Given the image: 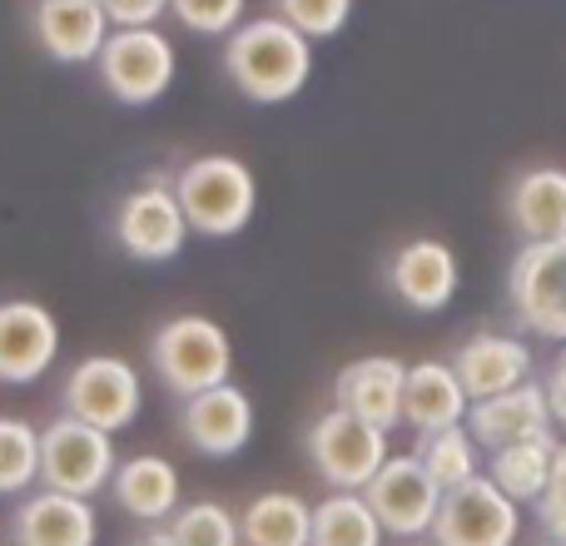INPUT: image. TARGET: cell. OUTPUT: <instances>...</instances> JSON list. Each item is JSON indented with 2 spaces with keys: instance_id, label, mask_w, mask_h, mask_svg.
Masks as SVG:
<instances>
[{
  "instance_id": "6da1fadb",
  "label": "cell",
  "mask_w": 566,
  "mask_h": 546,
  "mask_svg": "<svg viewBox=\"0 0 566 546\" xmlns=\"http://www.w3.org/2000/svg\"><path fill=\"white\" fill-rule=\"evenodd\" d=\"M224 75L254 105H283L313 75V40H303L289 20H244L224 40Z\"/></svg>"
},
{
  "instance_id": "7a4b0ae2",
  "label": "cell",
  "mask_w": 566,
  "mask_h": 546,
  "mask_svg": "<svg viewBox=\"0 0 566 546\" xmlns=\"http://www.w3.org/2000/svg\"><path fill=\"white\" fill-rule=\"evenodd\" d=\"M175 199L185 209L189 234L234 239L259 209V179L234 155H199L175 175Z\"/></svg>"
},
{
  "instance_id": "3957f363",
  "label": "cell",
  "mask_w": 566,
  "mask_h": 546,
  "mask_svg": "<svg viewBox=\"0 0 566 546\" xmlns=\"http://www.w3.org/2000/svg\"><path fill=\"white\" fill-rule=\"evenodd\" d=\"M149 368L165 382V392L189 402L199 392L229 382V372H234V343L205 313H179V318L159 323V333L149 338Z\"/></svg>"
},
{
  "instance_id": "277c9868",
  "label": "cell",
  "mask_w": 566,
  "mask_h": 546,
  "mask_svg": "<svg viewBox=\"0 0 566 546\" xmlns=\"http://www.w3.org/2000/svg\"><path fill=\"white\" fill-rule=\"evenodd\" d=\"M60 408H65V418L115 438V432H125L129 422L139 418V408H145V382H139V372L129 368L125 358L95 353V358H80L75 368H70L65 388H60Z\"/></svg>"
},
{
  "instance_id": "5b68a950",
  "label": "cell",
  "mask_w": 566,
  "mask_h": 546,
  "mask_svg": "<svg viewBox=\"0 0 566 546\" xmlns=\"http://www.w3.org/2000/svg\"><path fill=\"white\" fill-rule=\"evenodd\" d=\"M119 452L115 438L99 428H85L75 418H55L40 432V482L45 492H65V497L90 502L115 482Z\"/></svg>"
},
{
  "instance_id": "8992f818",
  "label": "cell",
  "mask_w": 566,
  "mask_h": 546,
  "mask_svg": "<svg viewBox=\"0 0 566 546\" xmlns=\"http://www.w3.org/2000/svg\"><path fill=\"white\" fill-rule=\"evenodd\" d=\"M303 448H308L313 472H318L333 492H363L373 477H378L382 462L392 458L388 432L368 428V422H358L343 408H328L323 418H313Z\"/></svg>"
},
{
  "instance_id": "52a82bcc",
  "label": "cell",
  "mask_w": 566,
  "mask_h": 546,
  "mask_svg": "<svg viewBox=\"0 0 566 546\" xmlns=\"http://www.w3.org/2000/svg\"><path fill=\"white\" fill-rule=\"evenodd\" d=\"M507 298L527 333L566 343V239L517 249L507 269Z\"/></svg>"
},
{
  "instance_id": "ba28073f",
  "label": "cell",
  "mask_w": 566,
  "mask_h": 546,
  "mask_svg": "<svg viewBox=\"0 0 566 546\" xmlns=\"http://www.w3.org/2000/svg\"><path fill=\"white\" fill-rule=\"evenodd\" d=\"M99 85L119 105H155L175 85V45L165 30H109L105 50L95 60Z\"/></svg>"
},
{
  "instance_id": "9c48e42d",
  "label": "cell",
  "mask_w": 566,
  "mask_h": 546,
  "mask_svg": "<svg viewBox=\"0 0 566 546\" xmlns=\"http://www.w3.org/2000/svg\"><path fill=\"white\" fill-rule=\"evenodd\" d=\"M517 537H522V507L507 492L492 487L488 472L458 492H442L438 522L428 532V542L438 546H517Z\"/></svg>"
},
{
  "instance_id": "30bf717a",
  "label": "cell",
  "mask_w": 566,
  "mask_h": 546,
  "mask_svg": "<svg viewBox=\"0 0 566 546\" xmlns=\"http://www.w3.org/2000/svg\"><path fill=\"white\" fill-rule=\"evenodd\" d=\"M115 239L129 259H139V264H169V259L185 254L189 224H185V209H179V199H175V185L149 179V185L129 189L115 209Z\"/></svg>"
},
{
  "instance_id": "8fae6325",
  "label": "cell",
  "mask_w": 566,
  "mask_h": 546,
  "mask_svg": "<svg viewBox=\"0 0 566 546\" xmlns=\"http://www.w3.org/2000/svg\"><path fill=\"white\" fill-rule=\"evenodd\" d=\"M363 502L373 507L382 537L422 542L432 532V522H438L442 487L428 477V472H422L418 458H388L378 468V477L363 487Z\"/></svg>"
},
{
  "instance_id": "7c38bea8",
  "label": "cell",
  "mask_w": 566,
  "mask_h": 546,
  "mask_svg": "<svg viewBox=\"0 0 566 546\" xmlns=\"http://www.w3.org/2000/svg\"><path fill=\"white\" fill-rule=\"evenodd\" d=\"M60 353V323L45 303L6 298L0 303V382L20 388L50 372Z\"/></svg>"
},
{
  "instance_id": "4fadbf2b",
  "label": "cell",
  "mask_w": 566,
  "mask_h": 546,
  "mask_svg": "<svg viewBox=\"0 0 566 546\" xmlns=\"http://www.w3.org/2000/svg\"><path fill=\"white\" fill-rule=\"evenodd\" d=\"M179 438L199 452V458H234L254 438V402L244 388L224 382L179 408Z\"/></svg>"
},
{
  "instance_id": "5bb4252c",
  "label": "cell",
  "mask_w": 566,
  "mask_h": 546,
  "mask_svg": "<svg viewBox=\"0 0 566 546\" xmlns=\"http://www.w3.org/2000/svg\"><path fill=\"white\" fill-rule=\"evenodd\" d=\"M402 358H388V353H368V358L348 363V368L333 378V408L353 412L358 422L378 432H392L402 422Z\"/></svg>"
},
{
  "instance_id": "9a60e30c",
  "label": "cell",
  "mask_w": 566,
  "mask_h": 546,
  "mask_svg": "<svg viewBox=\"0 0 566 546\" xmlns=\"http://www.w3.org/2000/svg\"><path fill=\"white\" fill-rule=\"evenodd\" d=\"M30 30H35L40 50L60 65H85V60H99L109 40V15L99 0H35L30 10Z\"/></svg>"
},
{
  "instance_id": "2e32d148",
  "label": "cell",
  "mask_w": 566,
  "mask_h": 546,
  "mask_svg": "<svg viewBox=\"0 0 566 546\" xmlns=\"http://www.w3.org/2000/svg\"><path fill=\"white\" fill-rule=\"evenodd\" d=\"M448 363H452V372H458L468 402L502 398V392L532 382V348L522 338H507V333H478V338L462 343Z\"/></svg>"
},
{
  "instance_id": "e0dca14e",
  "label": "cell",
  "mask_w": 566,
  "mask_h": 546,
  "mask_svg": "<svg viewBox=\"0 0 566 546\" xmlns=\"http://www.w3.org/2000/svg\"><path fill=\"white\" fill-rule=\"evenodd\" d=\"M462 273L458 254L442 239H412L388 259V288L408 303L412 313H442L458 293Z\"/></svg>"
},
{
  "instance_id": "ac0fdd59",
  "label": "cell",
  "mask_w": 566,
  "mask_h": 546,
  "mask_svg": "<svg viewBox=\"0 0 566 546\" xmlns=\"http://www.w3.org/2000/svg\"><path fill=\"white\" fill-rule=\"evenodd\" d=\"M468 432H472V442L488 452H502V448H512V442L552 438V408H547L542 382H522V388L502 392V398L472 402Z\"/></svg>"
},
{
  "instance_id": "d6986e66",
  "label": "cell",
  "mask_w": 566,
  "mask_h": 546,
  "mask_svg": "<svg viewBox=\"0 0 566 546\" xmlns=\"http://www.w3.org/2000/svg\"><path fill=\"white\" fill-rule=\"evenodd\" d=\"M10 537H15V546H95L99 517L90 502L40 487L35 497H25L15 507Z\"/></svg>"
},
{
  "instance_id": "ffe728a7",
  "label": "cell",
  "mask_w": 566,
  "mask_h": 546,
  "mask_svg": "<svg viewBox=\"0 0 566 546\" xmlns=\"http://www.w3.org/2000/svg\"><path fill=\"white\" fill-rule=\"evenodd\" d=\"M468 408L472 402H468V392H462L452 363L422 358L408 368V378H402V422H408L418 438L442 432V428H462Z\"/></svg>"
},
{
  "instance_id": "44dd1931",
  "label": "cell",
  "mask_w": 566,
  "mask_h": 546,
  "mask_svg": "<svg viewBox=\"0 0 566 546\" xmlns=\"http://www.w3.org/2000/svg\"><path fill=\"white\" fill-rule=\"evenodd\" d=\"M507 224L522 244H547L566 239V169L542 165L512 179L507 189Z\"/></svg>"
},
{
  "instance_id": "7402d4cb",
  "label": "cell",
  "mask_w": 566,
  "mask_h": 546,
  "mask_svg": "<svg viewBox=\"0 0 566 546\" xmlns=\"http://www.w3.org/2000/svg\"><path fill=\"white\" fill-rule=\"evenodd\" d=\"M109 492H115V502H119L125 517L159 527V522H169L179 512V468L169 458L139 452V458H125L115 468Z\"/></svg>"
},
{
  "instance_id": "603a6c76",
  "label": "cell",
  "mask_w": 566,
  "mask_h": 546,
  "mask_svg": "<svg viewBox=\"0 0 566 546\" xmlns=\"http://www.w3.org/2000/svg\"><path fill=\"white\" fill-rule=\"evenodd\" d=\"M244 546H308L313 542V507L298 492H259L239 517Z\"/></svg>"
},
{
  "instance_id": "cb8c5ba5",
  "label": "cell",
  "mask_w": 566,
  "mask_h": 546,
  "mask_svg": "<svg viewBox=\"0 0 566 546\" xmlns=\"http://www.w3.org/2000/svg\"><path fill=\"white\" fill-rule=\"evenodd\" d=\"M552 458H557V438H532V442H512V448L492 452L488 477L497 492H507L512 502H537L552 482Z\"/></svg>"
},
{
  "instance_id": "d4e9b609",
  "label": "cell",
  "mask_w": 566,
  "mask_h": 546,
  "mask_svg": "<svg viewBox=\"0 0 566 546\" xmlns=\"http://www.w3.org/2000/svg\"><path fill=\"white\" fill-rule=\"evenodd\" d=\"M478 452L482 448L472 442L468 422H462V428H442V432L418 438V452H412V458L422 462V472H428L442 492H458V487H468L472 477H482V458H478Z\"/></svg>"
},
{
  "instance_id": "484cf974",
  "label": "cell",
  "mask_w": 566,
  "mask_h": 546,
  "mask_svg": "<svg viewBox=\"0 0 566 546\" xmlns=\"http://www.w3.org/2000/svg\"><path fill=\"white\" fill-rule=\"evenodd\" d=\"M308 546H382V527L363 492H333L313 507V542Z\"/></svg>"
},
{
  "instance_id": "4316f807",
  "label": "cell",
  "mask_w": 566,
  "mask_h": 546,
  "mask_svg": "<svg viewBox=\"0 0 566 546\" xmlns=\"http://www.w3.org/2000/svg\"><path fill=\"white\" fill-rule=\"evenodd\" d=\"M40 482V428L0 418V497H20Z\"/></svg>"
},
{
  "instance_id": "83f0119b",
  "label": "cell",
  "mask_w": 566,
  "mask_h": 546,
  "mask_svg": "<svg viewBox=\"0 0 566 546\" xmlns=\"http://www.w3.org/2000/svg\"><path fill=\"white\" fill-rule=\"evenodd\" d=\"M169 546H244L239 542V517L224 502H185L165 522Z\"/></svg>"
},
{
  "instance_id": "f1b7e54d",
  "label": "cell",
  "mask_w": 566,
  "mask_h": 546,
  "mask_svg": "<svg viewBox=\"0 0 566 546\" xmlns=\"http://www.w3.org/2000/svg\"><path fill=\"white\" fill-rule=\"evenodd\" d=\"M353 15V0H279V20H289L303 40H333Z\"/></svg>"
},
{
  "instance_id": "f546056e",
  "label": "cell",
  "mask_w": 566,
  "mask_h": 546,
  "mask_svg": "<svg viewBox=\"0 0 566 546\" xmlns=\"http://www.w3.org/2000/svg\"><path fill=\"white\" fill-rule=\"evenodd\" d=\"M169 15L195 35H234L244 25V0H169Z\"/></svg>"
},
{
  "instance_id": "4dcf8cb0",
  "label": "cell",
  "mask_w": 566,
  "mask_h": 546,
  "mask_svg": "<svg viewBox=\"0 0 566 546\" xmlns=\"http://www.w3.org/2000/svg\"><path fill=\"white\" fill-rule=\"evenodd\" d=\"M115 30H149L169 10V0H99Z\"/></svg>"
},
{
  "instance_id": "1f68e13d",
  "label": "cell",
  "mask_w": 566,
  "mask_h": 546,
  "mask_svg": "<svg viewBox=\"0 0 566 546\" xmlns=\"http://www.w3.org/2000/svg\"><path fill=\"white\" fill-rule=\"evenodd\" d=\"M532 507H537V527L547 532V542H566V477H552Z\"/></svg>"
},
{
  "instance_id": "d6a6232c",
  "label": "cell",
  "mask_w": 566,
  "mask_h": 546,
  "mask_svg": "<svg viewBox=\"0 0 566 546\" xmlns=\"http://www.w3.org/2000/svg\"><path fill=\"white\" fill-rule=\"evenodd\" d=\"M542 392H547V408H552V422H566V343H562L557 363H552L547 382H542Z\"/></svg>"
},
{
  "instance_id": "836d02e7",
  "label": "cell",
  "mask_w": 566,
  "mask_h": 546,
  "mask_svg": "<svg viewBox=\"0 0 566 546\" xmlns=\"http://www.w3.org/2000/svg\"><path fill=\"white\" fill-rule=\"evenodd\" d=\"M135 546H169V537H165V527H155V532H145Z\"/></svg>"
},
{
  "instance_id": "e575fe53",
  "label": "cell",
  "mask_w": 566,
  "mask_h": 546,
  "mask_svg": "<svg viewBox=\"0 0 566 546\" xmlns=\"http://www.w3.org/2000/svg\"><path fill=\"white\" fill-rule=\"evenodd\" d=\"M552 477H566V442H557V458H552Z\"/></svg>"
},
{
  "instance_id": "d590c367",
  "label": "cell",
  "mask_w": 566,
  "mask_h": 546,
  "mask_svg": "<svg viewBox=\"0 0 566 546\" xmlns=\"http://www.w3.org/2000/svg\"><path fill=\"white\" fill-rule=\"evenodd\" d=\"M402 546H438V542H402Z\"/></svg>"
},
{
  "instance_id": "8d00e7d4",
  "label": "cell",
  "mask_w": 566,
  "mask_h": 546,
  "mask_svg": "<svg viewBox=\"0 0 566 546\" xmlns=\"http://www.w3.org/2000/svg\"><path fill=\"white\" fill-rule=\"evenodd\" d=\"M537 546H566V542H537Z\"/></svg>"
},
{
  "instance_id": "74e56055",
  "label": "cell",
  "mask_w": 566,
  "mask_h": 546,
  "mask_svg": "<svg viewBox=\"0 0 566 546\" xmlns=\"http://www.w3.org/2000/svg\"><path fill=\"white\" fill-rule=\"evenodd\" d=\"M10 546H15V542H10Z\"/></svg>"
}]
</instances>
